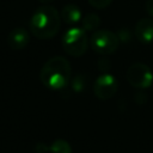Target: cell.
<instances>
[{"instance_id":"15","label":"cell","mask_w":153,"mask_h":153,"mask_svg":"<svg viewBox=\"0 0 153 153\" xmlns=\"http://www.w3.org/2000/svg\"><path fill=\"white\" fill-rule=\"evenodd\" d=\"M41 4H43V5H47V4H49V2H51L53 0H38Z\"/></svg>"},{"instance_id":"13","label":"cell","mask_w":153,"mask_h":153,"mask_svg":"<svg viewBox=\"0 0 153 153\" xmlns=\"http://www.w3.org/2000/svg\"><path fill=\"white\" fill-rule=\"evenodd\" d=\"M35 149H36V152H37V153H45V152H48V151H49V147H48V146H45V145H44V143H42V142H38V143L36 145Z\"/></svg>"},{"instance_id":"9","label":"cell","mask_w":153,"mask_h":153,"mask_svg":"<svg viewBox=\"0 0 153 153\" xmlns=\"http://www.w3.org/2000/svg\"><path fill=\"white\" fill-rule=\"evenodd\" d=\"M60 14H61V19L68 25H75L78 23H80L81 19H82L81 10L74 4L65 5L62 7Z\"/></svg>"},{"instance_id":"7","label":"cell","mask_w":153,"mask_h":153,"mask_svg":"<svg viewBox=\"0 0 153 153\" xmlns=\"http://www.w3.org/2000/svg\"><path fill=\"white\" fill-rule=\"evenodd\" d=\"M30 42V33L24 27L13 29L7 36V44L13 50H22L26 48Z\"/></svg>"},{"instance_id":"11","label":"cell","mask_w":153,"mask_h":153,"mask_svg":"<svg viewBox=\"0 0 153 153\" xmlns=\"http://www.w3.org/2000/svg\"><path fill=\"white\" fill-rule=\"evenodd\" d=\"M49 151L50 153H72V146L68 141L57 139L49 146Z\"/></svg>"},{"instance_id":"1","label":"cell","mask_w":153,"mask_h":153,"mask_svg":"<svg viewBox=\"0 0 153 153\" xmlns=\"http://www.w3.org/2000/svg\"><path fill=\"white\" fill-rule=\"evenodd\" d=\"M32 35L38 39H49L56 36L61 26V14L50 5L39 6L32 14L30 23Z\"/></svg>"},{"instance_id":"12","label":"cell","mask_w":153,"mask_h":153,"mask_svg":"<svg viewBox=\"0 0 153 153\" xmlns=\"http://www.w3.org/2000/svg\"><path fill=\"white\" fill-rule=\"evenodd\" d=\"M87 1L92 7L97 10H103V8H106L112 0H87Z\"/></svg>"},{"instance_id":"4","label":"cell","mask_w":153,"mask_h":153,"mask_svg":"<svg viewBox=\"0 0 153 153\" xmlns=\"http://www.w3.org/2000/svg\"><path fill=\"white\" fill-rule=\"evenodd\" d=\"M90 44L93 51L99 55H110L114 54L118 45V36L110 30H97L91 35Z\"/></svg>"},{"instance_id":"10","label":"cell","mask_w":153,"mask_h":153,"mask_svg":"<svg viewBox=\"0 0 153 153\" xmlns=\"http://www.w3.org/2000/svg\"><path fill=\"white\" fill-rule=\"evenodd\" d=\"M81 25L82 29L87 32V31H97V29L100 25V18L98 14L96 13H88L85 17H82L81 19Z\"/></svg>"},{"instance_id":"5","label":"cell","mask_w":153,"mask_h":153,"mask_svg":"<svg viewBox=\"0 0 153 153\" xmlns=\"http://www.w3.org/2000/svg\"><path fill=\"white\" fill-rule=\"evenodd\" d=\"M127 80L133 87L147 88L153 84V72L146 63L136 62L128 68Z\"/></svg>"},{"instance_id":"3","label":"cell","mask_w":153,"mask_h":153,"mask_svg":"<svg viewBox=\"0 0 153 153\" xmlns=\"http://www.w3.org/2000/svg\"><path fill=\"white\" fill-rule=\"evenodd\" d=\"M62 48L63 50L74 57L84 55L88 48V37L82 27L73 26L68 29L62 36Z\"/></svg>"},{"instance_id":"6","label":"cell","mask_w":153,"mask_h":153,"mask_svg":"<svg viewBox=\"0 0 153 153\" xmlns=\"http://www.w3.org/2000/svg\"><path fill=\"white\" fill-rule=\"evenodd\" d=\"M118 84L112 74H100L93 82V93L98 99L106 100L115 96L117 92Z\"/></svg>"},{"instance_id":"8","label":"cell","mask_w":153,"mask_h":153,"mask_svg":"<svg viewBox=\"0 0 153 153\" xmlns=\"http://www.w3.org/2000/svg\"><path fill=\"white\" fill-rule=\"evenodd\" d=\"M135 36L136 38L143 43L149 44L153 43V19L151 18H142L135 25Z\"/></svg>"},{"instance_id":"2","label":"cell","mask_w":153,"mask_h":153,"mask_svg":"<svg viewBox=\"0 0 153 153\" xmlns=\"http://www.w3.org/2000/svg\"><path fill=\"white\" fill-rule=\"evenodd\" d=\"M72 75V68L67 59L62 56H54L49 59L39 72V79L42 84L49 90H62L69 81Z\"/></svg>"},{"instance_id":"14","label":"cell","mask_w":153,"mask_h":153,"mask_svg":"<svg viewBox=\"0 0 153 153\" xmlns=\"http://www.w3.org/2000/svg\"><path fill=\"white\" fill-rule=\"evenodd\" d=\"M145 10H146V12H147L151 17H153V0H147V1H146Z\"/></svg>"}]
</instances>
